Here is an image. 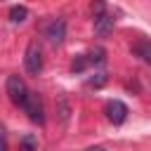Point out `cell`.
Masks as SVG:
<instances>
[{
  "instance_id": "obj_1",
  "label": "cell",
  "mask_w": 151,
  "mask_h": 151,
  "mask_svg": "<svg viewBox=\"0 0 151 151\" xmlns=\"http://www.w3.org/2000/svg\"><path fill=\"white\" fill-rule=\"evenodd\" d=\"M28 87H26V83L19 78V76H9L7 78V97H9V101L14 104V106H24V101L28 99Z\"/></svg>"
},
{
  "instance_id": "obj_2",
  "label": "cell",
  "mask_w": 151,
  "mask_h": 151,
  "mask_svg": "<svg viewBox=\"0 0 151 151\" xmlns=\"http://www.w3.org/2000/svg\"><path fill=\"white\" fill-rule=\"evenodd\" d=\"M24 66H26V73L31 76H38L40 68H42V54H40V47L35 42H31L26 47V57H24Z\"/></svg>"
},
{
  "instance_id": "obj_3",
  "label": "cell",
  "mask_w": 151,
  "mask_h": 151,
  "mask_svg": "<svg viewBox=\"0 0 151 151\" xmlns=\"http://www.w3.org/2000/svg\"><path fill=\"white\" fill-rule=\"evenodd\" d=\"M24 113L28 116V120H33V123H42L45 120V111H42V101H40V97L38 94H28V99L24 101Z\"/></svg>"
},
{
  "instance_id": "obj_4",
  "label": "cell",
  "mask_w": 151,
  "mask_h": 151,
  "mask_svg": "<svg viewBox=\"0 0 151 151\" xmlns=\"http://www.w3.org/2000/svg\"><path fill=\"white\" fill-rule=\"evenodd\" d=\"M45 38L50 40V45H61L66 38V21L64 19H52L45 26Z\"/></svg>"
},
{
  "instance_id": "obj_5",
  "label": "cell",
  "mask_w": 151,
  "mask_h": 151,
  "mask_svg": "<svg viewBox=\"0 0 151 151\" xmlns=\"http://www.w3.org/2000/svg\"><path fill=\"white\" fill-rule=\"evenodd\" d=\"M104 111H106V118H109L113 125H120V123H125V118H127V106H125L120 99H111Z\"/></svg>"
},
{
  "instance_id": "obj_6",
  "label": "cell",
  "mask_w": 151,
  "mask_h": 151,
  "mask_svg": "<svg viewBox=\"0 0 151 151\" xmlns=\"http://www.w3.org/2000/svg\"><path fill=\"white\" fill-rule=\"evenodd\" d=\"M111 28H113V19L106 14V9L104 12H97L94 14V33L97 35H109Z\"/></svg>"
},
{
  "instance_id": "obj_7",
  "label": "cell",
  "mask_w": 151,
  "mask_h": 151,
  "mask_svg": "<svg viewBox=\"0 0 151 151\" xmlns=\"http://www.w3.org/2000/svg\"><path fill=\"white\" fill-rule=\"evenodd\" d=\"M132 54L139 57L146 66H151V42H149V40H137V42L132 45Z\"/></svg>"
},
{
  "instance_id": "obj_8",
  "label": "cell",
  "mask_w": 151,
  "mask_h": 151,
  "mask_svg": "<svg viewBox=\"0 0 151 151\" xmlns=\"http://www.w3.org/2000/svg\"><path fill=\"white\" fill-rule=\"evenodd\" d=\"M26 17H28V9L24 5H14L9 9V21L12 24H21V21H26Z\"/></svg>"
},
{
  "instance_id": "obj_9",
  "label": "cell",
  "mask_w": 151,
  "mask_h": 151,
  "mask_svg": "<svg viewBox=\"0 0 151 151\" xmlns=\"http://www.w3.org/2000/svg\"><path fill=\"white\" fill-rule=\"evenodd\" d=\"M87 57V64L92 66V64H104V57H106V52L101 50V47H97V50H92L90 54H85Z\"/></svg>"
},
{
  "instance_id": "obj_10",
  "label": "cell",
  "mask_w": 151,
  "mask_h": 151,
  "mask_svg": "<svg viewBox=\"0 0 151 151\" xmlns=\"http://www.w3.org/2000/svg\"><path fill=\"white\" fill-rule=\"evenodd\" d=\"M87 66H90V64H87V57H85V54H78V57L73 59V64H71V71H73V73H80V71H85Z\"/></svg>"
},
{
  "instance_id": "obj_11",
  "label": "cell",
  "mask_w": 151,
  "mask_h": 151,
  "mask_svg": "<svg viewBox=\"0 0 151 151\" xmlns=\"http://www.w3.org/2000/svg\"><path fill=\"white\" fill-rule=\"evenodd\" d=\"M104 83H106V76H104V73H97L94 78H90V85H92V87H101Z\"/></svg>"
},
{
  "instance_id": "obj_12",
  "label": "cell",
  "mask_w": 151,
  "mask_h": 151,
  "mask_svg": "<svg viewBox=\"0 0 151 151\" xmlns=\"http://www.w3.org/2000/svg\"><path fill=\"white\" fill-rule=\"evenodd\" d=\"M7 149V139H5V130L0 127V151H5Z\"/></svg>"
}]
</instances>
